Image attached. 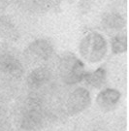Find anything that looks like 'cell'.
Segmentation results:
<instances>
[{"label":"cell","mask_w":129,"mask_h":131,"mask_svg":"<svg viewBox=\"0 0 129 131\" xmlns=\"http://www.w3.org/2000/svg\"><path fill=\"white\" fill-rule=\"evenodd\" d=\"M25 74L23 56L9 44L0 46V101L7 103L19 95Z\"/></svg>","instance_id":"6da1fadb"},{"label":"cell","mask_w":129,"mask_h":131,"mask_svg":"<svg viewBox=\"0 0 129 131\" xmlns=\"http://www.w3.org/2000/svg\"><path fill=\"white\" fill-rule=\"evenodd\" d=\"M11 112L14 131H43L52 125L41 102L25 91L15 99Z\"/></svg>","instance_id":"7a4b0ae2"},{"label":"cell","mask_w":129,"mask_h":131,"mask_svg":"<svg viewBox=\"0 0 129 131\" xmlns=\"http://www.w3.org/2000/svg\"><path fill=\"white\" fill-rule=\"evenodd\" d=\"M55 69L59 81L67 88L83 83L87 72L83 60L71 52H63L58 57Z\"/></svg>","instance_id":"3957f363"},{"label":"cell","mask_w":129,"mask_h":131,"mask_svg":"<svg viewBox=\"0 0 129 131\" xmlns=\"http://www.w3.org/2000/svg\"><path fill=\"white\" fill-rule=\"evenodd\" d=\"M61 84L62 83L58 79L56 69H53L50 65L39 66L30 71L25 77L24 91L30 93H43Z\"/></svg>","instance_id":"277c9868"},{"label":"cell","mask_w":129,"mask_h":131,"mask_svg":"<svg viewBox=\"0 0 129 131\" xmlns=\"http://www.w3.org/2000/svg\"><path fill=\"white\" fill-rule=\"evenodd\" d=\"M108 52V42L101 33L90 31L83 36L79 44V53L88 63H98Z\"/></svg>","instance_id":"5b68a950"},{"label":"cell","mask_w":129,"mask_h":131,"mask_svg":"<svg viewBox=\"0 0 129 131\" xmlns=\"http://www.w3.org/2000/svg\"><path fill=\"white\" fill-rule=\"evenodd\" d=\"M55 54L53 43L48 38H39L26 47L23 53V58L25 64L39 67L48 65Z\"/></svg>","instance_id":"8992f818"},{"label":"cell","mask_w":129,"mask_h":131,"mask_svg":"<svg viewBox=\"0 0 129 131\" xmlns=\"http://www.w3.org/2000/svg\"><path fill=\"white\" fill-rule=\"evenodd\" d=\"M91 104V95L87 88L76 86L70 89L65 101V111L67 117H74L83 113Z\"/></svg>","instance_id":"52a82bcc"},{"label":"cell","mask_w":129,"mask_h":131,"mask_svg":"<svg viewBox=\"0 0 129 131\" xmlns=\"http://www.w3.org/2000/svg\"><path fill=\"white\" fill-rule=\"evenodd\" d=\"M13 3L24 13L41 15L58 8L59 0H13Z\"/></svg>","instance_id":"ba28073f"},{"label":"cell","mask_w":129,"mask_h":131,"mask_svg":"<svg viewBox=\"0 0 129 131\" xmlns=\"http://www.w3.org/2000/svg\"><path fill=\"white\" fill-rule=\"evenodd\" d=\"M100 24H101L102 29L105 32L114 36L117 33L125 31L126 19L120 12L110 11L102 16Z\"/></svg>","instance_id":"9c48e42d"},{"label":"cell","mask_w":129,"mask_h":131,"mask_svg":"<svg viewBox=\"0 0 129 131\" xmlns=\"http://www.w3.org/2000/svg\"><path fill=\"white\" fill-rule=\"evenodd\" d=\"M121 99L120 90L112 88L102 89L96 96V104L99 109L105 113L114 111L119 106Z\"/></svg>","instance_id":"30bf717a"},{"label":"cell","mask_w":129,"mask_h":131,"mask_svg":"<svg viewBox=\"0 0 129 131\" xmlns=\"http://www.w3.org/2000/svg\"><path fill=\"white\" fill-rule=\"evenodd\" d=\"M20 33L15 21L9 16H0V38L6 44H11L18 41Z\"/></svg>","instance_id":"8fae6325"},{"label":"cell","mask_w":129,"mask_h":131,"mask_svg":"<svg viewBox=\"0 0 129 131\" xmlns=\"http://www.w3.org/2000/svg\"><path fill=\"white\" fill-rule=\"evenodd\" d=\"M83 83L87 88L101 89L107 84V70L104 67H98L94 71H87Z\"/></svg>","instance_id":"7c38bea8"},{"label":"cell","mask_w":129,"mask_h":131,"mask_svg":"<svg viewBox=\"0 0 129 131\" xmlns=\"http://www.w3.org/2000/svg\"><path fill=\"white\" fill-rule=\"evenodd\" d=\"M0 131H14L11 109L2 101H0Z\"/></svg>","instance_id":"4fadbf2b"},{"label":"cell","mask_w":129,"mask_h":131,"mask_svg":"<svg viewBox=\"0 0 129 131\" xmlns=\"http://www.w3.org/2000/svg\"><path fill=\"white\" fill-rule=\"evenodd\" d=\"M111 50L114 54H121L127 51V35L126 32H120L111 38Z\"/></svg>","instance_id":"5bb4252c"},{"label":"cell","mask_w":129,"mask_h":131,"mask_svg":"<svg viewBox=\"0 0 129 131\" xmlns=\"http://www.w3.org/2000/svg\"><path fill=\"white\" fill-rule=\"evenodd\" d=\"M116 131H126V117L125 115H121L115 123Z\"/></svg>","instance_id":"9a60e30c"},{"label":"cell","mask_w":129,"mask_h":131,"mask_svg":"<svg viewBox=\"0 0 129 131\" xmlns=\"http://www.w3.org/2000/svg\"><path fill=\"white\" fill-rule=\"evenodd\" d=\"M11 3H13V0H0V16L4 15Z\"/></svg>","instance_id":"2e32d148"},{"label":"cell","mask_w":129,"mask_h":131,"mask_svg":"<svg viewBox=\"0 0 129 131\" xmlns=\"http://www.w3.org/2000/svg\"><path fill=\"white\" fill-rule=\"evenodd\" d=\"M88 131H105V130H103L102 128H99V127H95V128H92V129H90V130Z\"/></svg>","instance_id":"e0dca14e"}]
</instances>
